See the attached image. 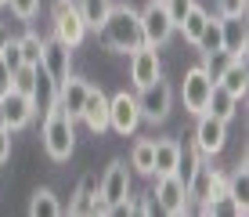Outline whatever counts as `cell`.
<instances>
[{"mask_svg": "<svg viewBox=\"0 0 249 217\" xmlns=\"http://www.w3.org/2000/svg\"><path fill=\"white\" fill-rule=\"evenodd\" d=\"M98 40L105 51L112 55H130V51L141 47V19H137V7L134 4H112L108 19L101 22L98 29Z\"/></svg>", "mask_w": 249, "mask_h": 217, "instance_id": "1", "label": "cell"}, {"mask_svg": "<svg viewBox=\"0 0 249 217\" xmlns=\"http://www.w3.org/2000/svg\"><path fill=\"white\" fill-rule=\"evenodd\" d=\"M40 141L54 163H69L76 152V119L62 105H51L44 112V123H40Z\"/></svg>", "mask_w": 249, "mask_h": 217, "instance_id": "2", "label": "cell"}, {"mask_svg": "<svg viewBox=\"0 0 249 217\" xmlns=\"http://www.w3.org/2000/svg\"><path fill=\"white\" fill-rule=\"evenodd\" d=\"M134 192V170L126 159H112L108 170L98 181V199H94V214H116V206Z\"/></svg>", "mask_w": 249, "mask_h": 217, "instance_id": "3", "label": "cell"}, {"mask_svg": "<svg viewBox=\"0 0 249 217\" xmlns=\"http://www.w3.org/2000/svg\"><path fill=\"white\" fill-rule=\"evenodd\" d=\"M87 22H83L76 0H51V37H58L65 47H83L87 40Z\"/></svg>", "mask_w": 249, "mask_h": 217, "instance_id": "4", "label": "cell"}, {"mask_svg": "<svg viewBox=\"0 0 249 217\" xmlns=\"http://www.w3.org/2000/svg\"><path fill=\"white\" fill-rule=\"evenodd\" d=\"M220 192H228V174L210 167V159H199V167L192 170V178H188V185H184L188 203L202 206V203H210V199L220 196Z\"/></svg>", "mask_w": 249, "mask_h": 217, "instance_id": "5", "label": "cell"}, {"mask_svg": "<svg viewBox=\"0 0 249 217\" xmlns=\"http://www.w3.org/2000/svg\"><path fill=\"white\" fill-rule=\"evenodd\" d=\"M137 19H141V40L148 43V47H166L170 40H174L177 25L170 22L166 7H162V0H148V4L137 11Z\"/></svg>", "mask_w": 249, "mask_h": 217, "instance_id": "6", "label": "cell"}, {"mask_svg": "<svg viewBox=\"0 0 249 217\" xmlns=\"http://www.w3.org/2000/svg\"><path fill=\"white\" fill-rule=\"evenodd\" d=\"M137 109H141V119H148V123H162V119L170 116V109H174V87L166 80H152L144 87H137Z\"/></svg>", "mask_w": 249, "mask_h": 217, "instance_id": "7", "label": "cell"}, {"mask_svg": "<svg viewBox=\"0 0 249 217\" xmlns=\"http://www.w3.org/2000/svg\"><path fill=\"white\" fill-rule=\"evenodd\" d=\"M195 152L202 156V159H213V156L224 152L228 145V123L217 116H210V112H199L195 116Z\"/></svg>", "mask_w": 249, "mask_h": 217, "instance_id": "8", "label": "cell"}, {"mask_svg": "<svg viewBox=\"0 0 249 217\" xmlns=\"http://www.w3.org/2000/svg\"><path fill=\"white\" fill-rule=\"evenodd\" d=\"M152 203H156V210H162L166 217H181V214L192 210V203H188V196H184V181L177 178V174H159L156 178Z\"/></svg>", "mask_w": 249, "mask_h": 217, "instance_id": "9", "label": "cell"}, {"mask_svg": "<svg viewBox=\"0 0 249 217\" xmlns=\"http://www.w3.org/2000/svg\"><path fill=\"white\" fill-rule=\"evenodd\" d=\"M213 76L199 65H192L184 73V83H181V101H184V112H192V116H199V112H206V101H210V91H213Z\"/></svg>", "mask_w": 249, "mask_h": 217, "instance_id": "10", "label": "cell"}, {"mask_svg": "<svg viewBox=\"0 0 249 217\" xmlns=\"http://www.w3.org/2000/svg\"><path fill=\"white\" fill-rule=\"evenodd\" d=\"M141 127V109H137V98L126 91H116L108 98V130H116L119 138H130L134 130Z\"/></svg>", "mask_w": 249, "mask_h": 217, "instance_id": "11", "label": "cell"}, {"mask_svg": "<svg viewBox=\"0 0 249 217\" xmlns=\"http://www.w3.org/2000/svg\"><path fill=\"white\" fill-rule=\"evenodd\" d=\"M40 65L54 83H62L72 73V47H65L58 37H44V51H40Z\"/></svg>", "mask_w": 249, "mask_h": 217, "instance_id": "12", "label": "cell"}, {"mask_svg": "<svg viewBox=\"0 0 249 217\" xmlns=\"http://www.w3.org/2000/svg\"><path fill=\"white\" fill-rule=\"evenodd\" d=\"M126 58H130V83H134V91L162 76L159 51H156V47H148V43H141V47H137V51H130Z\"/></svg>", "mask_w": 249, "mask_h": 217, "instance_id": "13", "label": "cell"}, {"mask_svg": "<svg viewBox=\"0 0 249 217\" xmlns=\"http://www.w3.org/2000/svg\"><path fill=\"white\" fill-rule=\"evenodd\" d=\"M4 127L11 130V134H18V130H25L36 119V105H33L29 94H18V91H7L4 98Z\"/></svg>", "mask_w": 249, "mask_h": 217, "instance_id": "14", "label": "cell"}, {"mask_svg": "<svg viewBox=\"0 0 249 217\" xmlns=\"http://www.w3.org/2000/svg\"><path fill=\"white\" fill-rule=\"evenodd\" d=\"M80 119H83V127H87L94 138H101V134L108 130V94L101 91V87H94V83H90V91H87V101H83Z\"/></svg>", "mask_w": 249, "mask_h": 217, "instance_id": "15", "label": "cell"}, {"mask_svg": "<svg viewBox=\"0 0 249 217\" xmlns=\"http://www.w3.org/2000/svg\"><path fill=\"white\" fill-rule=\"evenodd\" d=\"M220 19V15H217ZM220 40H224V51L238 62H246L249 55V33H246V15H235V19H220Z\"/></svg>", "mask_w": 249, "mask_h": 217, "instance_id": "16", "label": "cell"}, {"mask_svg": "<svg viewBox=\"0 0 249 217\" xmlns=\"http://www.w3.org/2000/svg\"><path fill=\"white\" fill-rule=\"evenodd\" d=\"M87 91H90V80H83V76H72V73H69L65 80L58 83V105H62L72 119H80L83 101H87Z\"/></svg>", "mask_w": 249, "mask_h": 217, "instance_id": "17", "label": "cell"}, {"mask_svg": "<svg viewBox=\"0 0 249 217\" xmlns=\"http://www.w3.org/2000/svg\"><path fill=\"white\" fill-rule=\"evenodd\" d=\"M181 149L184 145L177 141V138H156V145H152V178H159V174H177Z\"/></svg>", "mask_w": 249, "mask_h": 217, "instance_id": "18", "label": "cell"}, {"mask_svg": "<svg viewBox=\"0 0 249 217\" xmlns=\"http://www.w3.org/2000/svg\"><path fill=\"white\" fill-rule=\"evenodd\" d=\"M98 174H83L80 178V185H76V192L72 199H69V206H65V214H72V217H80V214H94V199H98Z\"/></svg>", "mask_w": 249, "mask_h": 217, "instance_id": "19", "label": "cell"}, {"mask_svg": "<svg viewBox=\"0 0 249 217\" xmlns=\"http://www.w3.org/2000/svg\"><path fill=\"white\" fill-rule=\"evenodd\" d=\"M217 83L224 87L228 94H235V98L242 101V98H246V91H249V69H246V62L231 58V62L224 65V73L217 76Z\"/></svg>", "mask_w": 249, "mask_h": 217, "instance_id": "20", "label": "cell"}, {"mask_svg": "<svg viewBox=\"0 0 249 217\" xmlns=\"http://www.w3.org/2000/svg\"><path fill=\"white\" fill-rule=\"evenodd\" d=\"M238 105H242V101H238L235 94H228L220 83H213L210 101H206V112H210V116H217V119H224V123H231V119L238 116Z\"/></svg>", "mask_w": 249, "mask_h": 217, "instance_id": "21", "label": "cell"}, {"mask_svg": "<svg viewBox=\"0 0 249 217\" xmlns=\"http://www.w3.org/2000/svg\"><path fill=\"white\" fill-rule=\"evenodd\" d=\"M33 105H36V116H44L51 105H58V83L44 73V65H36V87H33Z\"/></svg>", "mask_w": 249, "mask_h": 217, "instance_id": "22", "label": "cell"}, {"mask_svg": "<svg viewBox=\"0 0 249 217\" xmlns=\"http://www.w3.org/2000/svg\"><path fill=\"white\" fill-rule=\"evenodd\" d=\"M65 214V206L58 203V196H54V188H36V192L29 196V217H62Z\"/></svg>", "mask_w": 249, "mask_h": 217, "instance_id": "23", "label": "cell"}, {"mask_svg": "<svg viewBox=\"0 0 249 217\" xmlns=\"http://www.w3.org/2000/svg\"><path fill=\"white\" fill-rule=\"evenodd\" d=\"M195 51L206 58V55H217V51H224V40H220V19H206V25H202V33H199V40L192 43Z\"/></svg>", "mask_w": 249, "mask_h": 217, "instance_id": "24", "label": "cell"}, {"mask_svg": "<svg viewBox=\"0 0 249 217\" xmlns=\"http://www.w3.org/2000/svg\"><path fill=\"white\" fill-rule=\"evenodd\" d=\"M112 4H116V0H76V7H80V15H83V22H87V29H94V33H98L101 22L108 19Z\"/></svg>", "mask_w": 249, "mask_h": 217, "instance_id": "25", "label": "cell"}, {"mask_svg": "<svg viewBox=\"0 0 249 217\" xmlns=\"http://www.w3.org/2000/svg\"><path fill=\"white\" fill-rule=\"evenodd\" d=\"M228 196L235 199L242 210H249V199H246V196H249V167H246V159L228 174Z\"/></svg>", "mask_w": 249, "mask_h": 217, "instance_id": "26", "label": "cell"}, {"mask_svg": "<svg viewBox=\"0 0 249 217\" xmlns=\"http://www.w3.org/2000/svg\"><path fill=\"white\" fill-rule=\"evenodd\" d=\"M152 145H156V138H141L130 149V167L141 174V178H152Z\"/></svg>", "mask_w": 249, "mask_h": 217, "instance_id": "27", "label": "cell"}, {"mask_svg": "<svg viewBox=\"0 0 249 217\" xmlns=\"http://www.w3.org/2000/svg\"><path fill=\"white\" fill-rule=\"evenodd\" d=\"M18 47H22V65H40V51H44V37L36 29H25L18 37Z\"/></svg>", "mask_w": 249, "mask_h": 217, "instance_id": "28", "label": "cell"}, {"mask_svg": "<svg viewBox=\"0 0 249 217\" xmlns=\"http://www.w3.org/2000/svg\"><path fill=\"white\" fill-rule=\"evenodd\" d=\"M206 19H210V11H206V7H199V4H195L192 11L184 15V22L177 25V29L184 33V40H188V43H195V40H199V33H202V25H206Z\"/></svg>", "mask_w": 249, "mask_h": 217, "instance_id": "29", "label": "cell"}, {"mask_svg": "<svg viewBox=\"0 0 249 217\" xmlns=\"http://www.w3.org/2000/svg\"><path fill=\"white\" fill-rule=\"evenodd\" d=\"M33 87H36V65H18L11 73V91L29 94V98H33Z\"/></svg>", "mask_w": 249, "mask_h": 217, "instance_id": "30", "label": "cell"}, {"mask_svg": "<svg viewBox=\"0 0 249 217\" xmlns=\"http://www.w3.org/2000/svg\"><path fill=\"white\" fill-rule=\"evenodd\" d=\"M7 7L18 22H33L40 15V0H7Z\"/></svg>", "mask_w": 249, "mask_h": 217, "instance_id": "31", "label": "cell"}, {"mask_svg": "<svg viewBox=\"0 0 249 217\" xmlns=\"http://www.w3.org/2000/svg\"><path fill=\"white\" fill-rule=\"evenodd\" d=\"M0 58H4V65L11 69V73L22 65V47H18V37H7V40H4V51H0Z\"/></svg>", "mask_w": 249, "mask_h": 217, "instance_id": "32", "label": "cell"}, {"mask_svg": "<svg viewBox=\"0 0 249 217\" xmlns=\"http://www.w3.org/2000/svg\"><path fill=\"white\" fill-rule=\"evenodd\" d=\"M162 7H166L170 22H174V25H181V22H184V15L195 7V0H162Z\"/></svg>", "mask_w": 249, "mask_h": 217, "instance_id": "33", "label": "cell"}, {"mask_svg": "<svg viewBox=\"0 0 249 217\" xmlns=\"http://www.w3.org/2000/svg\"><path fill=\"white\" fill-rule=\"evenodd\" d=\"M249 0H217V15L220 19H235V15H246Z\"/></svg>", "mask_w": 249, "mask_h": 217, "instance_id": "34", "label": "cell"}, {"mask_svg": "<svg viewBox=\"0 0 249 217\" xmlns=\"http://www.w3.org/2000/svg\"><path fill=\"white\" fill-rule=\"evenodd\" d=\"M7 159H11V130L0 127V163H7Z\"/></svg>", "mask_w": 249, "mask_h": 217, "instance_id": "35", "label": "cell"}, {"mask_svg": "<svg viewBox=\"0 0 249 217\" xmlns=\"http://www.w3.org/2000/svg\"><path fill=\"white\" fill-rule=\"evenodd\" d=\"M7 91H11V69H7L4 58H0V98H4Z\"/></svg>", "mask_w": 249, "mask_h": 217, "instance_id": "36", "label": "cell"}, {"mask_svg": "<svg viewBox=\"0 0 249 217\" xmlns=\"http://www.w3.org/2000/svg\"><path fill=\"white\" fill-rule=\"evenodd\" d=\"M4 40H7V29L0 25V51H4Z\"/></svg>", "mask_w": 249, "mask_h": 217, "instance_id": "37", "label": "cell"}, {"mask_svg": "<svg viewBox=\"0 0 249 217\" xmlns=\"http://www.w3.org/2000/svg\"><path fill=\"white\" fill-rule=\"evenodd\" d=\"M0 127H4V101H0Z\"/></svg>", "mask_w": 249, "mask_h": 217, "instance_id": "38", "label": "cell"}, {"mask_svg": "<svg viewBox=\"0 0 249 217\" xmlns=\"http://www.w3.org/2000/svg\"><path fill=\"white\" fill-rule=\"evenodd\" d=\"M0 7H7V0H0Z\"/></svg>", "mask_w": 249, "mask_h": 217, "instance_id": "39", "label": "cell"}, {"mask_svg": "<svg viewBox=\"0 0 249 217\" xmlns=\"http://www.w3.org/2000/svg\"><path fill=\"white\" fill-rule=\"evenodd\" d=\"M0 167H4V163H0Z\"/></svg>", "mask_w": 249, "mask_h": 217, "instance_id": "40", "label": "cell"}]
</instances>
